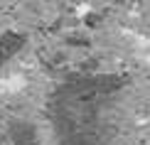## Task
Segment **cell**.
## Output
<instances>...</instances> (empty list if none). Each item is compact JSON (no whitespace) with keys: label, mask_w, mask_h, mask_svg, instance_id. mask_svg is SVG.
Here are the masks:
<instances>
[{"label":"cell","mask_w":150,"mask_h":145,"mask_svg":"<svg viewBox=\"0 0 150 145\" xmlns=\"http://www.w3.org/2000/svg\"><path fill=\"white\" fill-rule=\"evenodd\" d=\"M148 59H150V54H148Z\"/></svg>","instance_id":"277c9868"},{"label":"cell","mask_w":150,"mask_h":145,"mask_svg":"<svg viewBox=\"0 0 150 145\" xmlns=\"http://www.w3.org/2000/svg\"><path fill=\"white\" fill-rule=\"evenodd\" d=\"M8 138L12 145H40V135H37V128L30 121H10L8 125Z\"/></svg>","instance_id":"7a4b0ae2"},{"label":"cell","mask_w":150,"mask_h":145,"mask_svg":"<svg viewBox=\"0 0 150 145\" xmlns=\"http://www.w3.org/2000/svg\"><path fill=\"white\" fill-rule=\"evenodd\" d=\"M25 42H27V37L20 35V32H3L0 35V66L20 52L25 47Z\"/></svg>","instance_id":"3957f363"},{"label":"cell","mask_w":150,"mask_h":145,"mask_svg":"<svg viewBox=\"0 0 150 145\" xmlns=\"http://www.w3.org/2000/svg\"><path fill=\"white\" fill-rule=\"evenodd\" d=\"M113 84L111 76H74L57 89L49 113L59 145H103L101 98Z\"/></svg>","instance_id":"6da1fadb"},{"label":"cell","mask_w":150,"mask_h":145,"mask_svg":"<svg viewBox=\"0 0 150 145\" xmlns=\"http://www.w3.org/2000/svg\"><path fill=\"white\" fill-rule=\"evenodd\" d=\"M0 145H3V143H0Z\"/></svg>","instance_id":"5b68a950"}]
</instances>
